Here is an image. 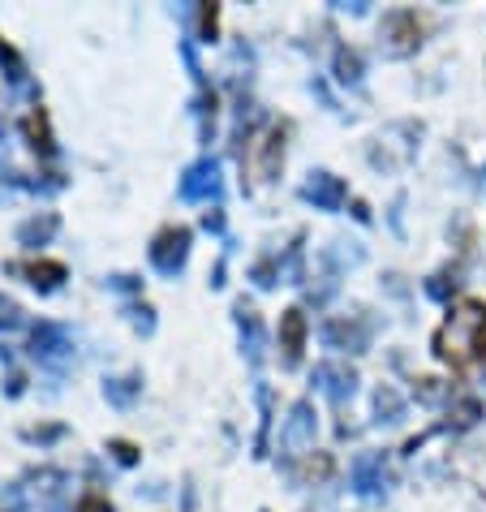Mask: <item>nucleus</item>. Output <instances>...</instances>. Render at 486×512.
<instances>
[{"instance_id":"nucleus-1","label":"nucleus","mask_w":486,"mask_h":512,"mask_svg":"<svg viewBox=\"0 0 486 512\" xmlns=\"http://www.w3.org/2000/svg\"><path fill=\"white\" fill-rule=\"evenodd\" d=\"M435 358L456 366V371L486 362V302L482 297H465L452 310V319L435 332Z\"/></svg>"},{"instance_id":"nucleus-2","label":"nucleus","mask_w":486,"mask_h":512,"mask_svg":"<svg viewBox=\"0 0 486 512\" xmlns=\"http://www.w3.org/2000/svg\"><path fill=\"white\" fill-rule=\"evenodd\" d=\"M379 44H383V56H392V61H405L422 48V22L413 9H392L383 13L379 22Z\"/></svg>"},{"instance_id":"nucleus-3","label":"nucleus","mask_w":486,"mask_h":512,"mask_svg":"<svg viewBox=\"0 0 486 512\" xmlns=\"http://www.w3.org/2000/svg\"><path fill=\"white\" fill-rule=\"evenodd\" d=\"M190 241L194 237H190L185 224H168V229H160L151 241V267L160 276H177L185 267V259H190Z\"/></svg>"},{"instance_id":"nucleus-4","label":"nucleus","mask_w":486,"mask_h":512,"mask_svg":"<svg viewBox=\"0 0 486 512\" xmlns=\"http://www.w3.org/2000/svg\"><path fill=\"white\" fill-rule=\"evenodd\" d=\"M314 431H319V414H314L310 401H297L289 409V418L280 426V448L289 452V457H306L314 448Z\"/></svg>"},{"instance_id":"nucleus-5","label":"nucleus","mask_w":486,"mask_h":512,"mask_svg":"<svg viewBox=\"0 0 486 512\" xmlns=\"http://www.w3.org/2000/svg\"><path fill=\"white\" fill-rule=\"evenodd\" d=\"M220 190H224V177H220V164L211 160V155L185 168L181 186H177V194L185 198V203H211V198H220Z\"/></svg>"},{"instance_id":"nucleus-6","label":"nucleus","mask_w":486,"mask_h":512,"mask_svg":"<svg viewBox=\"0 0 486 512\" xmlns=\"http://www.w3.org/2000/svg\"><path fill=\"white\" fill-rule=\"evenodd\" d=\"M349 478H353V491L362 495V500H383V495H388V482H392L383 452H362V457L353 461Z\"/></svg>"},{"instance_id":"nucleus-7","label":"nucleus","mask_w":486,"mask_h":512,"mask_svg":"<svg viewBox=\"0 0 486 512\" xmlns=\"http://www.w3.org/2000/svg\"><path fill=\"white\" fill-rule=\"evenodd\" d=\"M314 388H319L332 405H345L357 392V371L349 362H319L314 366Z\"/></svg>"},{"instance_id":"nucleus-8","label":"nucleus","mask_w":486,"mask_h":512,"mask_svg":"<svg viewBox=\"0 0 486 512\" xmlns=\"http://www.w3.org/2000/svg\"><path fill=\"white\" fill-rule=\"evenodd\" d=\"M302 198L314 211H340L349 203V186L336 173H323V168H319V173H310L302 181Z\"/></svg>"},{"instance_id":"nucleus-9","label":"nucleus","mask_w":486,"mask_h":512,"mask_svg":"<svg viewBox=\"0 0 486 512\" xmlns=\"http://www.w3.org/2000/svg\"><path fill=\"white\" fill-rule=\"evenodd\" d=\"M233 315H237V332H241V353H246L250 366H259L263 353H267V327L259 319V310H254L246 297H241V302L233 306Z\"/></svg>"},{"instance_id":"nucleus-10","label":"nucleus","mask_w":486,"mask_h":512,"mask_svg":"<svg viewBox=\"0 0 486 512\" xmlns=\"http://www.w3.org/2000/svg\"><path fill=\"white\" fill-rule=\"evenodd\" d=\"M31 353L48 366H65L69 353H74V340H69V332L61 323H39L31 332Z\"/></svg>"},{"instance_id":"nucleus-11","label":"nucleus","mask_w":486,"mask_h":512,"mask_svg":"<svg viewBox=\"0 0 486 512\" xmlns=\"http://www.w3.org/2000/svg\"><path fill=\"white\" fill-rule=\"evenodd\" d=\"M306 336H310V323H306V315L302 310H284V319H280V362L293 366L302 362V349H306Z\"/></svg>"},{"instance_id":"nucleus-12","label":"nucleus","mask_w":486,"mask_h":512,"mask_svg":"<svg viewBox=\"0 0 486 512\" xmlns=\"http://www.w3.org/2000/svg\"><path fill=\"white\" fill-rule=\"evenodd\" d=\"M323 340L332 349H349V353H366L370 345V332L362 319H327L323 323Z\"/></svg>"},{"instance_id":"nucleus-13","label":"nucleus","mask_w":486,"mask_h":512,"mask_svg":"<svg viewBox=\"0 0 486 512\" xmlns=\"http://www.w3.org/2000/svg\"><path fill=\"white\" fill-rule=\"evenodd\" d=\"M13 272H22V276H31V284L39 293H56L61 289V280L69 276L65 272V263H56V259H39V263H22V267H13Z\"/></svg>"},{"instance_id":"nucleus-14","label":"nucleus","mask_w":486,"mask_h":512,"mask_svg":"<svg viewBox=\"0 0 486 512\" xmlns=\"http://www.w3.org/2000/svg\"><path fill=\"white\" fill-rule=\"evenodd\" d=\"M138 392H142V371L108 375L104 379V396H108V405H117V409H130L138 401Z\"/></svg>"},{"instance_id":"nucleus-15","label":"nucleus","mask_w":486,"mask_h":512,"mask_svg":"<svg viewBox=\"0 0 486 512\" xmlns=\"http://www.w3.org/2000/svg\"><path fill=\"white\" fill-rule=\"evenodd\" d=\"M280 164H284V125H271L263 147H259V177L271 181L280 173Z\"/></svg>"},{"instance_id":"nucleus-16","label":"nucleus","mask_w":486,"mask_h":512,"mask_svg":"<svg viewBox=\"0 0 486 512\" xmlns=\"http://www.w3.org/2000/svg\"><path fill=\"white\" fill-rule=\"evenodd\" d=\"M56 229H61V220H56L52 211H48V216H35V220H26L22 229H18V241H22V246H48Z\"/></svg>"},{"instance_id":"nucleus-17","label":"nucleus","mask_w":486,"mask_h":512,"mask_svg":"<svg viewBox=\"0 0 486 512\" xmlns=\"http://www.w3.org/2000/svg\"><path fill=\"white\" fill-rule=\"evenodd\" d=\"M336 78L345 87H362V56L353 48H336Z\"/></svg>"},{"instance_id":"nucleus-18","label":"nucleus","mask_w":486,"mask_h":512,"mask_svg":"<svg viewBox=\"0 0 486 512\" xmlns=\"http://www.w3.org/2000/svg\"><path fill=\"white\" fill-rule=\"evenodd\" d=\"M26 134H31V147L39 155H56V142L48 134V117H44V112H31V117H26Z\"/></svg>"},{"instance_id":"nucleus-19","label":"nucleus","mask_w":486,"mask_h":512,"mask_svg":"<svg viewBox=\"0 0 486 512\" xmlns=\"http://www.w3.org/2000/svg\"><path fill=\"white\" fill-rule=\"evenodd\" d=\"M375 414H379V422H396L400 414H405V401H400V392L388 388V383L375 392Z\"/></svg>"},{"instance_id":"nucleus-20","label":"nucleus","mask_w":486,"mask_h":512,"mask_svg":"<svg viewBox=\"0 0 486 512\" xmlns=\"http://www.w3.org/2000/svg\"><path fill=\"white\" fill-rule=\"evenodd\" d=\"M478 418H482V401H478V396H461L456 409H452V426H456V431H469Z\"/></svg>"},{"instance_id":"nucleus-21","label":"nucleus","mask_w":486,"mask_h":512,"mask_svg":"<svg viewBox=\"0 0 486 512\" xmlns=\"http://www.w3.org/2000/svg\"><path fill=\"white\" fill-rule=\"evenodd\" d=\"M216 26H220V5H211V0L207 5H198V35H203L207 44L216 39Z\"/></svg>"},{"instance_id":"nucleus-22","label":"nucleus","mask_w":486,"mask_h":512,"mask_svg":"<svg viewBox=\"0 0 486 512\" xmlns=\"http://www.w3.org/2000/svg\"><path fill=\"white\" fill-rule=\"evenodd\" d=\"M327 474H332V461H327V457H319V461H314V457H310V461H306L302 469H293V478H297V482H314V478H319V482H323Z\"/></svg>"},{"instance_id":"nucleus-23","label":"nucleus","mask_w":486,"mask_h":512,"mask_svg":"<svg viewBox=\"0 0 486 512\" xmlns=\"http://www.w3.org/2000/svg\"><path fill=\"white\" fill-rule=\"evenodd\" d=\"M125 315H130V323L138 327L142 336L155 332V310H151V306H125Z\"/></svg>"},{"instance_id":"nucleus-24","label":"nucleus","mask_w":486,"mask_h":512,"mask_svg":"<svg viewBox=\"0 0 486 512\" xmlns=\"http://www.w3.org/2000/svg\"><path fill=\"white\" fill-rule=\"evenodd\" d=\"M74 512H112V500H108V495H99V491H87L74 504Z\"/></svg>"},{"instance_id":"nucleus-25","label":"nucleus","mask_w":486,"mask_h":512,"mask_svg":"<svg viewBox=\"0 0 486 512\" xmlns=\"http://www.w3.org/2000/svg\"><path fill=\"white\" fill-rule=\"evenodd\" d=\"M0 327H22V306L13 297H0Z\"/></svg>"},{"instance_id":"nucleus-26","label":"nucleus","mask_w":486,"mask_h":512,"mask_svg":"<svg viewBox=\"0 0 486 512\" xmlns=\"http://www.w3.org/2000/svg\"><path fill=\"white\" fill-rule=\"evenodd\" d=\"M0 512H26V500L18 487H0Z\"/></svg>"},{"instance_id":"nucleus-27","label":"nucleus","mask_w":486,"mask_h":512,"mask_svg":"<svg viewBox=\"0 0 486 512\" xmlns=\"http://www.w3.org/2000/svg\"><path fill=\"white\" fill-rule=\"evenodd\" d=\"M108 452H112V457H117L121 465H134V461H138V448L130 444V439H112Z\"/></svg>"},{"instance_id":"nucleus-28","label":"nucleus","mask_w":486,"mask_h":512,"mask_svg":"<svg viewBox=\"0 0 486 512\" xmlns=\"http://www.w3.org/2000/svg\"><path fill=\"white\" fill-rule=\"evenodd\" d=\"M254 280L263 284V289H271V284L280 280V263H271V259H263L259 267H254Z\"/></svg>"},{"instance_id":"nucleus-29","label":"nucleus","mask_w":486,"mask_h":512,"mask_svg":"<svg viewBox=\"0 0 486 512\" xmlns=\"http://www.w3.org/2000/svg\"><path fill=\"white\" fill-rule=\"evenodd\" d=\"M61 435H65L61 426H44V431L35 426V431H26V439H35V444H52V439H61Z\"/></svg>"},{"instance_id":"nucleus-30","label":"nucleus","mask_w":486,"mask_h":512,"mask_svg":"<svg viewBox=\"0 0 486 512\" xmlns=\"http://www.w3.org/2000/svg\"><path fill=\"white\" fill-rule=\"evenodd\" d=\"M108 289H121V293H138V280H134V276H108Z\"/></svg>"},{"instance_id":"nucleus-31","label":"nucleus","mask_w":486,"mask_h":512,"mask_svg":"<svg viewBox=\"0 0 486 512\" xmlns=\"http://www.w3.org/2000/svg\"><path fill=\"white\" fill-rule=\"evenodd\" d=\"M203 229H207V233H220V229H224V216H220V211H207V216H203Z\"/></svg>"},{"instance_id":"nucleus-32","label":"nucleus","mask_w":486,"mask_h":512,"mask_svg":"<svg viewBox=\"0 0 486 512\" xmlns=\"http://www.w3.org/2000/svg\"><path fill=\"white\" fill-rule=\"evenodd\" d=\"M422 401H439V379H422Z\"/></svg>"},{"instance_id":"nucleus-33","label":"nucleus","mask_w":486,"mask_h":512,"mask_svg":"<svg viewBox=\"0 0 486 512\" xmlns=\"http://www.w3.org/2000/svg\"><path fill=\"white\" fill-rule=\"evenodd\" d=\"M0 134H5V121H0Z\"/></svg>"},{"instance_id":"nucleus-34","label":"nucleus","mask_w":486,"mask_h":512,"mask_svg":"<svg viewBox=\"0 0 486 512\" xmlns=\"http://www.w3.org/2000/svg\"><path fill=\"white\" fill-rule=\"evenodd\" d=\"M482 177H486V173H482Z\"/></svg>"}]
</instances>
